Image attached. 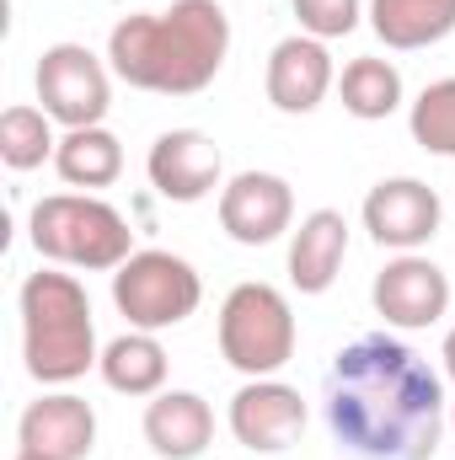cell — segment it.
<instances>
[{
  "mask_svg": "<svg viewBox=\"0 0 455 460\" xmlns=\"http://www.w3.org/2000/svg\"><path fill=\"white\" fill-rule=\"evenodd\" d=\"M322 407L338 450L353 460H434L451 423L445 375L391 332L338 348Z\"/></svg>",
  "mask_w": 455,
  "mask_h": 460,
  "instance_id": "cell-1",
  "label": "cell"
},
{
  "mask_svg": "<svg viewBox=\"0 0 455 460\" xmlns=\"http://www.w3.org/2000/svg\"><path fill=\"white\" fill-rule=\"evenodd\" d=\"M230 54V16L220 0H172L166 11L123 16L108 32V65L123 86L156 97H199Z\"/></svg>",
  "mask_w": 455,
  "mask_h": 460,
  "instance_id": "cell-2",
  "label": "cell"
},
{
  "mask_svg": "<svg viewBox=\"0 0 455 460\" xmlns=\"http://www.w3.org/2000/svg\"><path fill=\"white\" fill-rule=\"evenodd\" d=\"M22 358L38 385H70L86 369H97V322H92V295L76 273L38 268L27 273L22 295Z\"/></svg>",
  "mask_w": 455,
  "mask_h": 460,
  "instance_id": "cell-3",
  "label": "cell"
},
{
  "mask_svg": "<svg viewBox=\"0 0 455 460\" xmlns=\"http://www.w3.org/2000/svg\"><path fill=\"white\" fill-rule=\"evenodd\" d=\"M32 252L54 268L76 273H118L134 257V230L97 193H49L32 204Z\"/></svg>",
  "mask_w": 455,
  "mask_h": 460,
  "instance_id": "cell-4",
  "label": "cell"
},
{
  "mask_svg": "<svg viewBox=\"0 0 455 460\" xmlns=\"http://www.w3.org/2000/svg\"><path fill=\"white\" fill-rule=\"evenodd\" d=\"M220 358H226L236 375L246 380H268L279 375L290 358H295V343H300V327H295V311H290V295L273 289V284H236L220 305Z\"/></svg>",
  "mask_w": 455,
  "mask_h": 460,
  "instance_id": "cell-5",
  "label": "cell"
},
{
  "mask_svg": "<svg viewBox=\"0 0 455 460\" xmlns=\"http://www.w3.org/2000/svg\"><path fill=\"white\" fill-rule=\"evenodd\" d=\"M113 305L139 332H172L204 305V279L188 257L145 246L113 273Z\"/></svg>",
  "mask_w": 455,
  "mask_h": 460,
  "instance_id": "cell-6",
  "label": "cell"
},
{
  "mask_svg": "<svg viewBox=\"0 0 455 460\" xmlns=\"http://www.w3.org/2000/svg\"><path fill=\"white\" fill-rule=\"evenodd\" d=\"M38 108L59 128H92L113 108V65L86 43H54L38 54Z\"/></svg>",
  "mask_w": 455,
  "mask_h": 460,
  "instance_id": "cell-7",
  "label": "cell"
},
{
  "mask_svg": "<svg viewBox=\"0 0 455 460\" xmlns=\"http://www.w3.org/2000/svg\"><path fill=\"white\" fill-rule=\"evenodd\" d=\"M370 300H375V316L386 327L424 332V327H440L445 311H451V273L440 262H429L424 252H397L375 273Z\"/></svg>",
  "mask_w": 455,
  "mask_h": 460,
  "instance_id": "cell-8",
  "label": "cell"
},
{
  "mask_svg": "<svg viewBox=\"0 0 455 460\" xmlns=\"http://www.w3.org/2000/svg\"><path fill=\"white\" fill-rule=\"evenodd\" d=\"M306 396L295 385H284L279 375L268 380H246L226 407V423H230V439L252 456H279L290 450L300 434H306Z\"/></svg>",
  "mask_w": 455,
  "mask_h": 460,
  "instance_id": "cell-9",
  "label": "cell"
},
{
  "mask_svg": "<svg viewBox=\"0 0 455 460\" xmlns=\"http://www.w3.org/2000/svg\"><path fill=\"white\" fill-rule=\"evenodd\" d=\"M359 220H364L375 246H386V252H418V246H429L440 235L445 204L418 177H386V182H375L364 193Z\"/></svg>",
  "mask_w": 455,
  "mask_h": 460,
  "instance_id": "cell-10",
  "label": "cell"
},
{
  "mask_svg": "<svg viewBox=\"0 0 455 460\" xmlns=\"http://www.w3.org/2000/svg\"><path fill=\"white\" fill-rule=\"evenodd\" d=\"M145 177L166 204H204L226 188V155L204 128H166L145 155Z\"/></svg>",
  "mask_w": 455,
  "mask_h": 460,
  "instance_id": "cell-11",
  "label": "cell"
},
{
  "mask_svg": "<svg viewBox=\"0 0 455 460\" xmlns=\"http://www.w3.org/2000/svg\"><path fill=\"white\" fill-rule=\"evenodd\" d=\"M220 230L236 246H273L295 230V188L279 172H236L220 188Z\"/></svg>",
  "mask_w": 455,
  "mask_h": 460,
  "instance_id": "cell-12",
  "label": "cell"
},
{
  "mask_svg": "<svg viewBox=\"0 0 455 460\" xmlns=\"http://www.w3.org/2000/svg\"><path fill=\"white\" fill-rule=\"evenodd\" d=\"M263 92L279 113L306 118L327 102V92H338V65H333V49L311 32H295L284 43H273L268 54V75H263Z\"/></svg>",
  "mask_w": 455,
  "mask_h": 460,
  "instance_id": "cell-13",
  "label": "cell"
},
{
  "mask_svg": "<svg viewBox=\"0 0 455 460\" xmlns=\"http://www.w3.org/2000/svg\"><path fill=\"white\" fill-rule=\"evenodd\" d=\"M16 450L49 460H86L97 450V412L76 391H43L16 423Z\"/></svg>",
  "mask_w": 455,
  "mask_h": 460,
  "instance_id": "cell-14",
  "label": "cell"
},
{
  "mask_svg": "<svg viewBox=\"0 0 455 460\" xmlns=\"http://www.w3.org/2000/svg\"><path fill=\"white\" fill-rule=\"evenodd\" d=\"M145 445L161 460H199L215 445V407L199 391H161L145 407Z\"/></svg>",
  "mask_w": 455,
  "mask_h": 460,
  "instance_id": "cell-15",
  "label": "cell"
},
{
  "mask_svg": "<svg viewBox=\"0 0 455 460\" xmlns=\"http://www.w3.org/2000/svg\"><path fill=\"white\" fill-rule=\"evenodd\" d=\"M348 257V220L338 209H311L290 230V284L300 295H327Z\"/></svg>",
  "mask_w": 455,
  "mask_h": 460,
  "instance_id": "cell-16",
  "label": "cell"
},
{
  "mask_svg": "<svg viewBox=\"0 0 455 460\" xmlns=\"http://www.w3.org/2000/svg\"><path fill=\"white\" fill-rule=\"evenodd\" d=\"M364 22L386 49L413 54V49L445 43L455 32V0H370Z\"/></svg>",
  "mask_w": 455,
  "mask_h": 460,
  "instance_id": "cell-17",
  "label": "cell"
},
{
  "mask_svg": "<svg viewBox=\"0 0 455 460\" xmlns=\"http://www.w3.org/2000/svg\"><path fill=\"white\" fill-rule=\"evenodd\" d=\"M54 172L81 188V193H97V188H113L123 177V145L108 123H92V128H65L59 134V150H54Z\"/></svg>",
  "mask_w": 455,
  "mask_h": 460,
  "instance_id": "cell-18",
  "label": "cell"
},
{
  "mask_svg": "<svg viewBox=\"0 0 455 460\" xmlns=\"http://www.w3.org/2000/svg\"><path fill=\"white\" fill-rule=\"evenodd\" d=\"M97 369H103L108 391H118V396H161L166 391V348H161V332L129 327L123 338H113V343L103 348Z\"/></svg>",
  "mask_w": 455,
  "mask_h": 460,
  "instance_id": "cell-19",
  "label": "cell"
},
{
  "mask_svg": "<svg viewBox=\"0 0 455 460\" xmlns=\"http://www.w3.org/2000/svg\"><path fill=\"white\" fill-rule=\"evenodd\" d=\"M338 97H343V113H353L359 123H380L402 108L407 86H402V70L380 54H359L348 59L338 75Z\"/></svg>",
  "mask_w": 455,
  "mask_h": 460,
  "instance_id": "cell-20",
  "label": "cell"
},
{
  "mask_svg": "<svg viewBox=\"0 0 455 460\" xmlns=\"http://www.w3.org/2000/svg\"><path fill=\"white\" fill-rule=\"evenodd\" d=\"M54 150H59V134H54V118L43 108L16 102L0 113V161L11 172H38L43 161H54Z\"/></svg>",
  "mask_w": 455,
  "mask_h": 460,
  "instance_id": "cell-21",
  "label": "cell"
},
{
  "mask_svg": "<svg viewBox=\"0 0 455 460\" xmlns=\"http://www.w3.org/2000/svg\"><path fill=\"white\" fill-rule=\"evenodd\" d=\"M413 145H424L429 155H455V75L429 81L418 92V102L407 108Z\"/></svg>",
  "mask_w": 455,
  "mask_h": 460,
  "instance_id": "cell-22",
  "label": "cell"
},
{
  "mask_svg": "<svg viewBox=\"0 0 455 460\" xmlns=\"http://www.w3.org/2000/svg\"><path fill=\"white\" fill-rule=\"evenodd\" d=\"M290 5H295L300 32L333 43V38H348V32L364 22V5H370V0H290Z\"/></svg>",
  "mask_w": 455,
  "mask_h": 460,
  "instance_id": "cell-23",
  "label": "cell"
},
{
  "mask_svg": "<svg viewBox=\"0 0 455 460\" xmlns=\"http://www.w3.org/2000/svg\"><path fill=\"white\" fill-rule=\"evenodd\" d=\"M440 364H445V380L455 385V327L445 332V348H440Z\"/></svg>",
  "mask_w": 455,
  "mask_h": 460,
  "instance_id": "cell-24",
  "label": "cell"
},
{
  "mask_svg": "<svg viewBox=\"0 0 455 460\" xmlns=\"http://www.w3.org/2000/svg\"><path fill=\"white\" fill-rule=\"evenodd\" d=\"M11 460H49V456H27V450H16V456H11Z\"/></svg>",
  "mask_w": 455,
  "mask_h": 460,
  "instance_id": "cell-25",
  "label": "cell"
},
{
  "mask_svg": "<svg viewBox=\"0 0 455 460\" xmlns=\"http://www.w3.org/2000/svg\"><path fill=\"white\" fill-rule=\"evenodd\" d=\"M451 429H455V402H451Z\"/></svg>",
  "mask_w": 455,
  "mask_h": 460,
  "instance_id": "cell-26",
  "label": "cell"
}]
</instances>
